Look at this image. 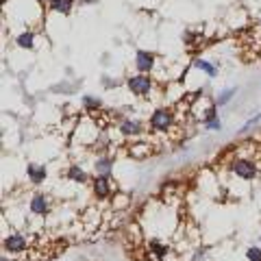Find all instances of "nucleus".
Returning a JSON list of instances; mask_svg holds the SVG:
<instances>
[{
	"label": "nucleus",
	"mask_w": 261,
	"mask_h": 261,
	"mask_svg": "<svg viewBox=\"0 0 261 261\" xmlns=\"http://www.w3.org/2000/svg\"><path fill=\"white\" fill-rule=\"evenodd\" d=\"M113 190H116V185H113L111 178H107V176H94L92 194L96 196V200H109Z\"/></svg>",
	"instance_id": "nucleus-7"
},
{
	"label": "nucleus",
	"mask_w": 261,
	"mask_h": 261,
	"mask_svg": "<svg viewBox=\"0 0 261 261\" xmlns=\"http://www.w3.org/2000/svg\"><path fill=\"white\" fill-rule=\"evenodd\" d=\"M65 178H68L70 183H76V185H85L89 181V174L83 170V166H79V163H70L68 170H65Z\"/></svg>",
	"instance_id": "nucleus-12"
},
{
	"label": "nucleus",
	"mask_w": 261,
	"mask_h": 261,
	"mask_svg": "<svg viewBox=\"0 0 261 261\" xmlns=\"http://www.w3.org/2000/svg\"><path fill=\"white\" fill-rule=\"evenodd\" d=\"M118 130L122 137H126V140H137V137H142L146 133V126L142 120H135V118H122L120 124H118Z\"/></svg>",
	"instance_id": "nucleus-4"
},
{
	"label": "nucleus",
	"mask_w": 261,
	"mask_h": 261,
	"mask_svg": "<svg viewBox=\"0 0 261 261\" xmlns=\"http://www.w3.org/2000/svg\"><path fill=\"white\" fill-rule=\"evenodd\" d=\"M205 259H207V248H205V246H200V248L194 250L192 261H205Z\"/></svg>",
	"instance_id": "nucleus-20"
},
{
	"label": "nucleus",
	"mask_w": 261,
	"mask_h": 261,
	"mask_svg": "<svg viewBox=\"0 0 261 261\" xmlns=\"http://www.w3.org/2000/svg\"><path fill=\"white\" fill-rule=\"evenodd\" d=\"M113 200H116V202H113V207H116V209H120V207H124V205H126L128 196H124V194H118V196H116V198H113Z\"/></svg>",
	"instance_id": "nucleus-22"
},
{
	"label": "nucleus",
	"mask_w": 261,
	"mask_h": 261,
	"mask_svg": "<svg viewBox=\"0 0 261 261\" xmlns=\"http://www.w3.org/2000/svg\"><path fill=\"white\" fill-rule=\"evenodd\" d=\"M15 46L22 48V50H33L35 48V33L33 31H22L18 37H15Z\"/></svg>",
	"instance_id": "nucleus-15"
},
{
	"label": "nucleus",
	"mask_w": 261,
	"mask_h": 261,
	"mask_svg": "<svg viewBox=\"0 0 261 261\" xmlns=\"http://www.w3.org/2000/svg\"><path fill=\"white\" fill-rule=\"evenodd\" d=\"M174 122H176V113L172 107H157L148 118V128L154 135H163L174 126Z\"/></svg>",
	"instance_id": "nucleus-1"
},
{
	"label": "nucleus",
	"mask_w": 261,
	"mask_h": 261,
	"mask_svg": "<svg viewBox=\"0 0 261 261\" xmlns=\"http://www.w3.org/2000/svg\"><path fill=\"white\" fill-rule=\"evenodd\" d=\"M3 248H5V252H9V255H22V252H27V248H29V238L24 233H9V235H5V240H3Z\"/></svg>",
	"instance_id": "nucleus-5"
},
{
	"label": "nucleus",
	"mask_w": 261,
	"mask_h": 261,
	"mask_svg": "<svg viewBox=\"0 0 261 261\" xmlns=\"http://www.w3.org/2000/svg\"><path fill=\"white\" fill-rule=\"evenodd\" d=\"M235 94H238V87H226V89H222V92H218V96H216V107H226L228 102L235 98Z\"/></svg>",
	"instance_id": "nucleus-17"
},
{
	"label": "nucleus",
	"mask_w": 261,
	"mask_h": 261,
	"mask_svg": "<svg viewBox=\"0 0 261 261\" xmlns=\"http://www.w3.org/2000/svg\"><path fill=\"white\" fill-rule=\"evenodd\" d=\"M259 242H261V235H259Z\"/></svg>",
	"instance_id": "nucleus-25"
},
{
	"label": "nucleus",
	"mask_w": 261,
	"mask_h": 261,
	"mask_svg": "<svg viewBox=\"0 0 261 261\" xmlns=\"http://www.w3.org/2000/svg\"><path fill=\"white\" fill-rule=\"evenodd\" d=\"M135 70L137 74H150L157 65V55L150 53V50H137L135 53Z\"/></svg>",
	"instance_id": "nucleus-6"
},
{
	"label": "nucleus",
	"mask_w": 261,
	"mask_h": 261,
	"mask_svg": "<svg viewBox=\"0 0 261 261\" xmlns=\"http://www.w3.org/2000/svg\"><path fill=\"white\" fill-rule=\"evenodd\" d=\"M48 176V168L44 163H29L27 166V178L31 181V185H42Z\"/></svg>",
	"instance_id": "nucleus-11"
},
{
	"label": "nucleus",
	"mask_w": 261,
	"mask_h": 261,
	"mask_svg": "<svg viewBox=\"0 0 261 261\" xmlns=\"http://www.w3.org/2000/svg\"><path fill=\"white\" fill-rule=\"evenodd\" d=\"M261 120V113H257V116H252V118H248L246 122H244V126H242V133H246V130L248 128H252V126H255L257 124V122Z\"/></svg>",
	"instance_id": "nucleus-19"
},
{
	"label": "nucleus",
	"mask_w": 261,
	"mask_h": 261,
	"mask_svg": "<svg viewBox=\"0 0 261 261\" xmlns=\"http://www.w3.org/2000/svg\"><path fill=\"white\" fill-rule=\"evenodd\" d=\"M194 68L196 70H200V72H205V74L209 76V79H216L218 76V65H214L211 61H207V59H194Z\"/></svg>",
	"instance_id": "nucleus-16"
},
{
	"label": "nucleus",
	"mask_w": 261,
	"mask_h": 261,
	"mask_svg": "<svg viewBox=\"0 0 261 261\" xmlns=\"http://www.w3.org/2000/svg\"><path fill=\"white\" fill-rule=\"evenodd\" d=\"M94 176H113V157L111 154H100L94 161Z\"/></svg>",
	"instance_id": "nucleus-9"
},
{
	"label": "nucleus",
	"mask_w": 261,
	"mask_h": 261,
	"mask_svg": "<svg viewBox=\"0 0 261 261\" xmlns=\"http://www.w3.org/2000/svg\"><path fill=\"white\" fill-rule=\"evenodd\" d=\"M228 170H231V174L242 178V181H255V178L259 176L257 161L246 159V157H235V159H231V163H228Z\"/></svg>",
	"instance_id": "nucleus-2"
},
{
	"label": "nucleus",
	"mask_w": 261,
	"mask_h": 261,
	"mask_svg": "<svg viewBox=\"0 0 261 261\" xmlns=\"http://www.w3.org/2000/svg\"><path fill=\"white\" fill-rule=\"evenodd\" d=\"M81 105H83V109L89 111V113H96L102 109V98L100 96H94V94H85L81 98Z\"/></svg>",
	"instance_id": "nucleus-14"
},
{
	"label": "nucleus",
	"mask_w": 261,
	"mask_h": 261,
	"mask_svg": "<svg viewBox=\"0 0 261 261\" xmlns=\"http://www.w3.org/2000/svg\"><path fill=\"white\" fill-rule=\"evenodd\" d=\"M124 83L128 87V92L137 98H148V94L154 87V81L150 74H130V76H126Z\"/></svg>",
	"instance_id": "nucleus-3"
},
{
	"label": "nucleus",
	"mask_w": 261,
	"mask_h": 261,
	"mask_svg": "<svg viewBox=\"0 0 261 261\" xmlns=\"http://www.w3.org/2000/svg\"><path fill=\"white\" fill-rule=\"evenodd\" d=\"M246 261H261V248L259 246H248L246 252H244Z\"/></svg>",
	"instance_id": "nucleus-18"
},
{
	"label": "nucleus",
	"mask_w": 261,
	"mask_h": 261,
	"mask_svg": "<svg viewBox=\"0 0 261 261\" xmlns=\"http://www.w3.org/2000/svg\"><path fill=\"white\" fill-rule=\"evenodd\" d=\"M74 3L76 0H50V3H48V9L55 11V13H61V15H70L72 9H74Z\"/></svg>",
	"instance_id": "nucleus-13"
},
{
	"label": "nucleus",
	"mask_w": 261,
	"mask_h": 261,
	"mask_svg": "<svg viewBox=\"0 0 261 261\" xmlns=\"http://www.w3.org/2000/svg\"><path fill=\"white\" fill-rule=\"evenodd\" d=\"M0 261H13V259H9L7 255H3V257H0Z\"/></svg>",
	"instance_id": "nucleus-23"
},
{
	"label": "nucleus",
	"mask_w": 261,
	"mask_h": 261,
	"mask_svg": "<svg viewBox=\"0 0 261 261\" xmlns=\"http://www.w3.org/2000/svg\"><path fill=\"white\" fill-rule=\"evenodd\" d=\"M148 252H150V257L154 261H166L168 255H170V244H166L163 240L152 238V240H148Z\"/></svg>",
	"instance_id": "nucleus-10"
},
{
	"label": "nucleus",
	"mask_w": 261,
	"mask_h": 261,
	"mask_svg": "<svg viewBox=\"0 0 261 261\" xmlns=\"http://www.w3.org/2000/svg\"><path fill=\"white\" fill-rule=\"evenodd\" d=\"M100 83H102V87H105V89H113V87H118V85H120V81L111 79V76H102Z\"/></svg>",
	"instance_id": "nucleus-21"
},
{
	"label": "nucleus",
	"mask_w": 261,
	"mask_h": 261,
	"mask_svg": "<svg viewBox=\"0 0 261 261\" xmlns=\"http://www.w3.org/2000/svg\"><path fill=\"white\" fill-rule=\"evenodd\" d=\"M29 211L33 216H37V218H46L48 214H50V198H48L46 194H42V192L33 194L31 200H29Z\"/></svg>",
	"instance_id": "nucleus-8"
},
{
	"label": "nucleus",
	"mask_w": 261,
	"mask_h": 261,
	"mask_svg": "<svg viewBox=\"0 0 261 261\" xmlns=\"http://www.w3.org/2000/svg\"><path fill=\"white\" fill-rule=\"evenodd\" d=\"M81 3H94V0H81Z\"/></svg>",
	"instance_id": "nucleus-24"
}]
</instances>
